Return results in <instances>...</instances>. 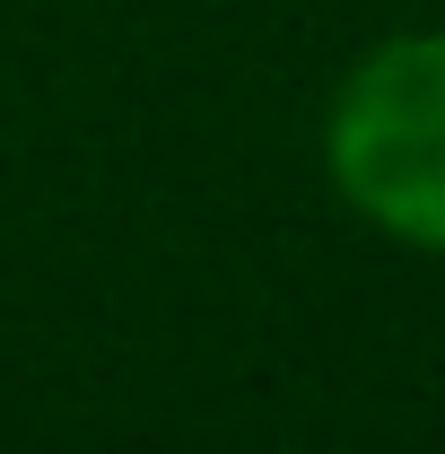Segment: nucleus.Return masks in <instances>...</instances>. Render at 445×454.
Segmentation results:
<instances>
[{"mask_svg": "<svg viewBox=\"0 0 445 454\" xmlns=\"http://www.w3.org/2000/svg\"><path fill=\"white\" fill-rule=\"evenodd\" d=\"M324 167L376 236L445 254V27L393 35L340 79L324 114Z\"/></svg>", "mask_w": 445, "mask_h": 454, "instance_id": "nucleus-1", "label": "nucleus"}]
</instances>
